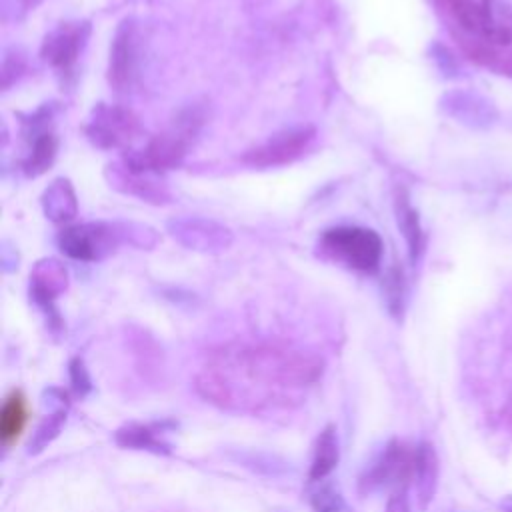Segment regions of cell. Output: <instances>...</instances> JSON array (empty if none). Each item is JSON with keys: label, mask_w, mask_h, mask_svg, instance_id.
I'll return each instance as SVG.
<instances>
[{"label": "cell", "mask_w": 512, "mask_h": 512, "mask_svg": "<svg viewBox=\"0 0 512 512\" xmlns=\"http://www.w3.org/2000/svg\"><path fill=\"white\" fill-rule=\"evenodd\" d=\"M68 374H70V384L76 396L84 398L92 390V380L86 370V364L82 358H72L68 364Z\"/></svg>", "instance_id": "obj_21"}, {"label": "cell", "mask_w": 512, "mask_h": 512, "mask_svg": "<svg viewBox=\"0 0 512 512\" xmlns=\"http://www.w3.org/2000/svg\"><path fill=\"white\" fill-rule=\"evenodd\" d=\"M202 122L204 116L198 108L184 110L166 132L156 134L142 150L130 154L124 166L138 174H160L176 168L186 156V150L190 148Z\"/></svg>", "instance_id": "obj_1"}, {"label": "cell", "mask_w": 512, "mask_h": 512, "mask_svg": "<svg viewBox=\"0 0 512 512\" xmlns=\"http://www.w3.org/2000/svg\"><path fill=\"white\" fill-rule=\"evenodd\" d=\"M44 214L58 224L72 220L78 212V202L72 184L66 178H56L42 194Z\"/></svg>", "instance_id": "obj_14"}, {"label": "cell", "mask_w": 512, "mask_h": 512, "mask_svg": "<svg viewBox=\"0 0 512 512\" xmlns=\"http://www.w3.org/2000/svg\"><path fill=\"white\" fill-rule=\"evenodd\" d=\"M66 422V406H60L44 416V420L38 424V428L32 432V438L28 442V454L42 452L62 430Z\"/></svg>", "instance_id": "obj_19"}, {"label": "cell", "mask_w": 512, "mask_h": 512, "mask_svg": "<svg viewBox=\"0 0 512 512\" xmlns=\"http://www.w3.org/2000/svg\"><path fill=\"white\" fill-rule=\"evenodd\" d=\"M384 512H410V502L406 496V488H398L388 496Z\"/></svg>", "instance_id": "obj_22"}, {"label": "cell", "mask_w": 512, "mask_h": 512, "mask_svg": "<svg viewBox=\"0 0 512 512\" xmlns=\"http://www.w3.org/2000/svg\"><path fill=\"white\" fill-rule=\"evenodd\" d=\"M118 244V232L114 226L104 222H88L66 226L58 234L60 250L82 262H94L110 254Z\"/></svg>", "instance_id": "obj_4"}, {"label": "cell", "mask_w": 512, "mask_h": 512, "mask_svg": "<svg viewBox=\"0 0 512 512\" xmlns=\"http://www.w3.org/2000/svg\"><path fill=\"white\" fill-rule=\"evenodd\" d=\"M170 232L174 238H178L188 248L202 250V252L226 250L232 240L230 230H226L214 222L200 220V218L176 220L170 224Z\"/></svg>", "instance_id": "obj_11"}, {"label": "cell", "mask_w": 512, "mask_h": 512, "mask_svg": "<svg viewBox=\"0 0 512 512\" xmlns=\"http://www.w3.org/2000/svg\"><path fill=\"white\" fill-rule=\"evenodd\" d=\"M412 474L414 452L392 440L360 478V492L370 494L388 486H394V490L406 488V482L412 478Z\"/></svg>", "instance_id": "obj_6"}, {"label": "cell", "mask_w": 512, "mask_h": 512, "mask_svg": "<svg viewBox=\"0 0 512 512\" xmlns=\"http://www.w3.org/2000/svg\"><path fill=\"white\" fill-rule=\"evenodd\" d=\"M398 226L406 238V244H408V252H410V258L412 262L418 260L422 248H424V234H422V226H420V220H418V214L416 210L408 204L406 198H398Z\"/></svg>", "instance_id": "obj_17"}, {"label": "cell", "mask_w": 512, "mask_h": 512, "mask_svg": "<svg viewBox=\"0 0 512 512\" xmlns=\"http://www.w3.org/2000/svg\"><path fill=\"white\" fill-rule=\"evenodd\" d=\"M322 248L358 272H376L384 254L378 232L364 226H334L322 234Z\"/></svg>", "instance_id": "obj_2"}, {"label": "cell", "mask_w": 512, "mask_h": 512, "mask_svg": "<svg viewBox=\"0 0 512 512\" xmlns=\"http://www.w3.org/2000/svg\"><path fill=\"white\" fill-rule=\"evenodd\" d=\"M314 484H318V486L310 492L312 512H344L346 510L344 496L332 482L322 480V482H314Z\"/></svg>", "instance_id": "obj_20"}, {"label": "cell", "mask_w": 512, "mask_h": 512, "mask_svg": "<svg viewBox=\"0 0 512 512\" xmlns=\"http://www.w3.org/2000/svg\"><path fill=\"white\" fill-rule=\"evenodd\" d=\"M440 106L448 116L470 128H488L498 120V110L494 108V104L474 92H448L444 94Z\"/></svg>", "instance_id": "obj_10"}, {"label": "cell", "mask_w": 512, "mask_h": 512, "mask_svg": "<svg viewBox=\"0 0 512 512\" xmlns=\"http://www.w3.org/2000/svg\"><path fill=\"white\" fill-rule=\"evenodd\" d=\"M50 108L36 110L28 120H24V138L28 142V156L22 160V170L28 176L42 174L56 158L58 140L52 130Z\"/></svg>", "instance_id": "obj_8"}, {"label": "cell", "mask_w": 512, "mask_h": 512, "mask_svg": "<svg viewBox=\"0 0 512 512\" xmlns=\"http://www.w3.org/2000/svg\"><path fill=\"white\" fill-rule=\"evenodd\" d=\"M88 34V22H62L50 34H46L40 54L64 80H68L74 74Z\"/></svg>", "instance_id": "obj_5"}, {"label": "cell", "mask_w": 512, "mask_h": 512, "mask_svg": "<svg viewBox=\"0 0 512 512\" xmlns=\"http://www.w3.org/2000/svg\"><path fill=\"white\" fill-rule=\"evenodd\" d=\"M26 418H28L26 398L20 390H12L6 396L2 412H0V438L6 446L12 444L20 436V432L26 426Z\"/></svg>", "instance_id": "obj_16"}, {"label": "cell", "mask_w": 512, "mask_h": 512, "mask_svg": "<svg viewBox=\"0 0 512 512\" xmlns=\"http://www.w3.org/2000/svg\"><path fill=\"white\" fill-rule=\"evenodd\" d=\"M66 284H68V272H66L64 264H60L54 258L40 260L30 274L32 298L36 300V304L40 308H44L46 314H50L54 318H58L56 310H54V300L66 288Z\"/></svg>", "instance_id": "obj_12"}, {"label": "cell", "mask_w": 512, "mask_h": 512, "mask_svg": "<svg viewBox=\"0 0 512 512\" xmlns=\"http://www.w3.org/2000/svg\"><path fill=\"white\" fill-rule=\"evenodd\" d=\"M312 126H298L284 132L274 134L264 144L248 150L242 154V162L256 168H270V166H284L294 162L304 154V150L314 140Z\"/></svg>", "instance_id": "obj_7"}, {"label": "cell", "mask_w": 512, "mask_h": 512, "mask_svg": "<svg viewBox=\"0 0 512 512\" xmlns=\"http://www.w3.org/2000/svg\"><path fill=\"white\" fill-rule=\"evenodd\" d=\"M136 54H138L136 26L132 20H124L116 30V36H114V42L110 48L108 78L116 90H126V86H130V82L136 74V62H138Z\"/></svg>", "instance_id": "obj_9"}, {"label": "cell", "mask_w": 512, "mask_h": 512, "mask_svg": "<svg viewBox=\"0 0 512 512\" xmlns=\"http://www.w3.org/2000/svg\"><path fill=\"white\" fill-rule=\"evenodd\" d=\"M438 472H440V464H438L436 450L432 448V444L422 442L414 450V474H412L414 486H416V498L422 510L432 502L436 494Z\"/></svg>", "instance_id": "obj_13"}, {"label": "cell", "mask_w": 512, "mask_h": 512, "mask_svg": "<svg viewBox=\"0 0 512 512\" xmlns=\"http://www.w3.org/2000/svg\"><path fill=\"white\" fill-rule=\"evenodd\" d=\"M116 440L118 444L128 448H146L156 452L168 450V444L160 436H156V432L150 426H142V424H128L120 428L116 432Z\"/></svg>", "instance_id": "obj_18"}, {"label": "cell", "mask_w": 512, "mask_h": 512, "mask_svg": "<svg viewBox=\"0 0 512 512\" xmlns=\"http://www.w3.org/2000/svg\"><path fill=\"white\" fill-rule=\"evenodd\" d=\"M84 132L98 148H128L142 132L138 118L122 106L100 104L92 110Z\"/></svg>", "instance_id": "obj_3"}, {"label": "cell", "mask_w": 512, "mask_h": 512, "mask_svg": "<svg viewBox=\"0 0 512 512\" xmlns=\"http://www.w3.org/2000/svg\"><path fill=\"white\" fill-rule=\"evenodd\" d=\"M340 460V448H338V436L336 428L328 424L316 438L314 444V456L310 464V482H322L330 476V472L338 466Z\"/></svg>", "instance_id": "obj_15"}]
</instances>
